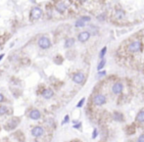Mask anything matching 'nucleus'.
Segmentation results:
<instances>
[{"mask_svg": "<svg viewBox=\"0 0 144 142\" xmlns=\"http://www.w3.org/2000/svg\"><path fill=\"white\" fill-rule=\"evenodd\" d=\"M38 45L42 49H47L51 46V41L47 36H41L38 40Z\"/></svg>", "mask_w": 144, "mask_h": 142, "instance_id": "obj_1", "label": "nucleus"}, {"mask_svg": "<svg viewBox=\"0 0 144 142\" xmlns=\"http://www.w3.org/2000/svg\"><path fill=\"white\" fill-rule=\"evenodd\" d=\"M42 17V10L38 7H33L30 11V18L33 20H39Z\"/></svg>", "mask_w": 144, "mask_h": 142, "instance_id": "obj_2", "label": "nucleus"}, {"mask_svg": "<svg viewBox=\"0 0 144 142\" xmlns=\"http://www.w3.org/2000/svg\"><path fill=\"white\" fill-rule=\"evenodd\" d=\"M141 41H139V40H136V41H133L131 42L129 45H128V51L129 52H137L139 51V50L141 49Z\"/></svg>", "mask_w": 144, "mask_h": 142, "instance_id": "obj_3", "label": "nucleus"}, {"mask_svg": "<svg viewBox=\"0 0 144 142\" xmlns=\"http://www.w3.org/2000/svg\"><path fill=\"white\" fill-rule=\"evenodd\" d=\"M93 103L97 106H101L103 104L106 103V97L102 94H97L94 98H93Z\"/></svg>", "mask_w": 144, "mask_h": 142, "instance_id": "obj_4", "label": "nucleus"}, {"mask_svg": "<svg viewBox=\"0 0 144 142\" xmlns=\"http://www.w3.org/2000/svg\"><path fill=\"white\" fill-rule=\"evenodd\" d=\"M84 78H85V76H84V75L82 73H77L73 76V80L76 83H82V82H83V80H84Z\"/></svg>", "mask_w": 144, "mask_h": 142, "instance_id": "obj_5", "label": "nucleus"}, {"mask_svg": "<svg viewBox=\"0 0 144 142\" xmlns=\"http://www.w3.org/2000/svg\"><path fill=\"white\" fill-rule=\"evenodd\" d=\"M89 37H90V33L88 32H82V33H80L78 34V41H80V42H85V41H87V40L89 39Z\"/></svg>", "mask_w": 144, "mask_h": 142, "instance_id": "obj_6", "label": "nucleus"}, {"mask_svg": "<svg viewBox=\"0 0 144 142\" xmlns=\"http://www.w3.org/2000/svg\"><path fill=\"white\" fill-rule=\"evenodd\" d=\"M44 133V129L41 127V126H35L33 130H32V134L34 136V137H39Z\"/></svg>", "mask_w": 144, "mask_h": 142, "instance_id": "obj_7", "label": "nucleus"}, {"mask_svg": "<svg viewBox=\"0 0 144 142\" xmlns=\"http://www.w3.org/2000/svg\"><path fill=\"white\" fill-rule=\"evenodd\" d=\"M122 89H123V86L121 82H117L112 86V91H113V93H115V94H120L122 91Z\"/></svg>", "mask_w": 144, "mask_h": 142, "instance_id": "obj_8", "label": "nucleus"}, {"mask_svg": "<svg viewBox=\"0 0 144 142\" xmlns=\"http://www.w3.org/2000/svg\"><path fill=\"white\" fill-rule=\"evenodd\" d=\"M40 117H41V114H40V112H39L38 110L33 109V110L30 111V113H29V118H30V119H33V120H38V119H40Z\"/></svg>", "mask_w": 144, "mask_h": 142, "instance_id": "obj_9", "label": "nucleus"}, {"mask_svg": "<svg viewBox=\"0 0 144 142\" xmlns=\"http://www.w3.org/2000/svg\"><path fill=\"white\" fill-rule=\"evenodd\" d=\"M54 92H53V90L52 89H50V88H47V89H44L43 90V92H42V96L46 99H49L53 96Z\"/></svg>", "mask_w": 144, "mask_h": 142, "instance_id": "obj_10", "label": "nucleus"}, {"mask_svg": "<svg viewBox=\"0 0 144 142\" xmlns=\"http://www.w3.org/2000/svg\"><path fill=\"white\" fill-rule=\"evenodd\" d=\"M66 9H67V7H66V5L64 4V3H58L57 4V6H56V10L59 12V13H64L65 11H66Z\"/></svg>", "mask_w": 144, "mask_h": 142, "instance_id": "obj_11", "label": "nucleus"}, {"mask_svg": "<svg viewBox=\"0 0 144 142\" xmlns=\"http://www.w3.org/2000/svg\"><path fill=\"white\" fill-rule=\"evenodd\" d=\"M75 44V39L74 38H68L65 42V47L66 48H70Z\"/></svg>", "mask_w": 144, "mask_h": 142, "instance_id": "obj_12", "label": "nucleus"}, {"mask_svg": "<svg viewBox=\"0 0 144 142\" xmlns=\"http://www.w3.org/2000/svg\"><path fill=\"white\" fill-rule=\"evenodd\" d=\"M136 120L139 123H144V111H140L136 116Z\"/></svg>", "mask_w": 144, "mask_h": 142, "instance_id": "obj_13", "label": "nucleus"}, {"mask_svg": "<svg viewBox=\"0 0 144 142\" xmlns=\"http://www.w3.org/2000/svg\"><path fill=\"white\" fill-rule=\"evenodd\" d=\"M113 117H114L115 120H118V121H122V115L120 114V113H118V112H116Z\"/></svg>", "mask_w": 144, "mask_h": 142, "instance_id": "obj_14", "label": "nucleus"}, {"mask_svg": "<svg viewBox=\"0 0 144 142\" xmlns=\"http://www.w3.org/2000/svg\"><path fill=\"white\" fill-rule=\"evenodd\" d=\"M105 64H106V61L104 60V59H102L101 61H100V63L98 64V67H97V70L98 71H100V70H102L103 69V67L105 66Z\"/></svg>", "mask_w": 144, "mask_h": 142, "instance_id": "obj_15", "label": "nucleus"}, {"mask_svg": "<svg viewBox=\"0 0 144 142\" xmlns=\"http://www.w3.org/2000/svg\"><path fill=\"white\" fill-rule=\"evenodd\" d=\"M84 26H85V23L83 21H81L80 19L78 20V21L76 22V27H84Z\"/></svg>", "mask_w": 144, "mask_h": 142, "instance_id": "obj_16", "label": "nucleus"}, {"mask_svg": "<svg viewBox=\"0 0 144 142\" xmlns=\"http://www.w3.org/2000/svg\"><path fill=\"white\" fill-rule=\"evenodd\" d=\"M123 16H125V13H123V11H122V10H118V11L116 12V17L118 19H121L122 18Z\"/></svg>", "mask_w": 144, "mask_h": 142, "instance_id": "obj_17", "label": "nucleus"}, {"mask_svg": "<svg viewBox=\"0 0 144 142\" xmlns=\"http://www.w3.org/2000/svg\"><path fill=\"white\" fill-rule=\"evenodd\" d=\"M7 111H8L7 107H5V106H0V115H4V114H6V113H7Z\"/></svg>", "mask_w": 144, "mask_h": 142, "instance_id": "obj_18", "label": "nucleus"}, {"mask_svg": "<svg viewBox=\"0 0 144 142\" xmlns=\"http://www.w3.org/2000/svg\"><path fill=\"white\" fill-rule=\"evenodd\" d=\"M106 51H107V47H103V49L101 50V52H100V58L101 59H103V57L105 56V54H106Z\"/></svg>", "mask_w": 144, "mask_h": 142, "instance_id": "obj_19", "label": "nucleus"}, {"mask_svg": "<svg viewBox=\"0 0 144 142\" xmlns=\"http://www.w3.org/2000/svg\"><path fill=\"white\" fill-rule=\"evenodd\" d=\"M84 101H85V99L84 98H82V99H80V101H79V102L78 103V105H77V107L78 108H80L82 105H83V103H84Z\"/></svg>", "mask_w": 144, "mask_h": 142, "instance_id": "obj_20", "label": "nucleus"}, {"mask_svg": "<svg viewBox=\"0 0 144 142\" xmlns=\"http://www.w3.org/2000/svg\"><path fill=\"white\" fill-rule=\"evenodd\" d=\"M80 20H81V21H83L84 23H86V22H89V21H90V18H89V17H81Z\"/></svg>", "mask_w": 144, "mask_h": 142, "instance_id": "obj_21", "label": "nucleus"}, {"mask_svg": "<svg viewBox=\"0 0 144 142\" xmlns=\"http://www.w3.org/2000/svg\"><path fill=\"white\" fill-rule=\"evenodd\" d=\"M137 142H144V134H142V135H140V136L138 137Z\"/></svg>", "mask_w": 144, "mask_h": 142, "instance_id": "obj_22", "label": "nucleus"}, {"mask_svg": "<svg viewBox=\"0 0 144 142\" xmlns=\"http://www.w3.org/2000/svg\"><path fill=\"white\" fill-rule=\"evenodd\" d=\"M96 136H97V129H94L93 130V133H92V137L95 138Z\"/></svg>", "mask_w": 144, "mask_h": 142, "instance_id": "obj_23", "label": "nucleus"}, {"mask_svg": "<svg viewBox=\"0 0 144 142\" xmlns=\"http://www.w3.org/2000/svg\"><path fill=\"white\" fill-rule=\"evenodd\" d=\"M68 121H69V116H66V117H65V120H63V123H62V124H63V125H64V124H66V123H68Z\"/></svg>", "mask_w": 144, "mask_h": 142, "instance_id": "obj_24", "label": "nucleus"}, {"mask_svg": "<svg viewBox=\"0 0 144 142\" xmlns=\"http://www.w3.org/2000/svg\"><path fill=\"white\" fill-rule=\"evenodd\" d=\"M105 75H106L105 72H100V73H98V76H105Z\"/></svg>", "mask_w": 144, "mask_h": 142, "instance_id": "obj_25", "label": "nucleus"}, {"mask_svg": "<svg viewBox=\"0 0 144 142\" xmlns=\"http://www.w3.org/2000/svg\"><path fill=\"white\" fill-rule=\"evenodd\" d=\"M3 100H4V96H3L2 94H0V103H1Z\"/></svg>", "mask_w": 144, "mask_h": 142, "instance_id": "obj_26", "label": "nucleus"}, {"mask_svg": "<svg viewBox=\"0 0 144 142\" xmlns=\"http://www.w3.org/2000/svg\"><path fill=\"white\" fill-rule=\"evenodd\" d=\"M4 57V54H1V55H0V61H1L2 60V58Z\"/></svg>", "mask_w": 144, "mask_h": 142, "instance_id": "obj_27", "label": "nucleus"}, {"mask_svg": "<svg viewBox=\"0 0 144 142\" xmlns=\"http://www.w3.org/2000/svg\"><path fill=\"white\" fill-rule=\"evenodd\" d=\"M30 1H32V2H33V3H35V1H36V0H30Z\"/></svg>", "mask_w": 144, "mask_h": 142, "instance_id": "obj_28", "label": "nucleus"}, {"mask_svg": "<svg viewBox=\"0 0 144 142\" xmlns=\"http://www.w3.org/2000/svg\"><path fill=\"white\" fill-rule=\"evenodd\" d=\"M81 1H87V0H81Z\"/></svg>", "mask_w": 144, "mask_h": 142, "instance_id": "obj_29", "label": "nucleus"}]
</instances>
